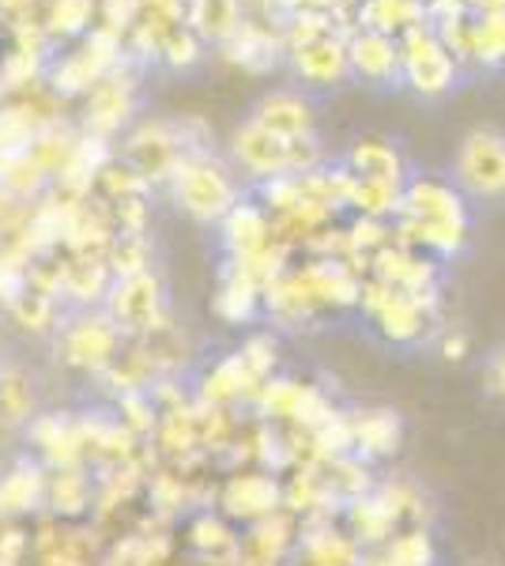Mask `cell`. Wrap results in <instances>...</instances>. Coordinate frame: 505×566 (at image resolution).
I'll return each instance as SVG.
<instances>
[{
	"instance_id": "11",
	"label": "cell",
	"mask_w": 505,
	"mask_h": 566,
	"mask_svg": "<svg viewBox=\"0 0 505 566\" xmlns=\"http://www.w3.org/2000/svg\"><path fill=\"white\" fill-rule=\"evenodd\" d=\"M133 109H136V80L133 72L117 65L109 76H103L87 91V117H84L87 136L109 140L133 117Z\"/></svg>"
},
{
	"instance_id": "12",
	"label": "cell",
	"mask_w": 505,
	"mask_h": 566,
	"mask_svg": "<svg viewBox=\"0 0 505 566\" xmlns=\"http://www.w3.org/2000/svg\"><path fill=\"white\" fill-rule=\"evenodd\" d=\"M122 328L109 322L106 314H87L64 333V359L76 370L103 374L109 363L122 355Z\"/></svg>"
},
{
	"instance_id": "29",
	"label": "cell",
	"mask_w": 505,
	"mask_h": 566,
	"mask_svg": "<svg viewBox=\"0 0 505 566\" xmlns=\"http://www.w3.org/2000/svg\"><path fill=\"white\" fill-rule=\"evenodd\" d=\"M45 495V480L39 469L20 464L0 480V514H27L34 510V502Z\"/></svg>"
},
{
	"instance_id": "34",
	"label": "cell",
	"mask_w": 505,
	"mask_h": 566,
	"mask_svg": "<svg viewBox=\"0 0 505 566\" xmlns=\"http://www.w3.org/2000/svg\"><path fill=\"white\" fill-rule=\"evenodd\" d=\"M91 20H95V0H53L50 8V31L53 34H64V39H72V34H84Z\"/></svg>"
},
{
	"instance_id": "21",
	"label": "cell",
	"mask_w": 505,
	"mask_h": 566,
	"mask_svg": "<svg viewBox=\"0 0 505 566\" xmlns=\"http://www.w3.org/2000/svg\"><path fill=\"white\" fill-rule=\"evenodd\" d=\"M419 23H430V12L422 0H366L358 8V27L362 31H381V34H392L400 39L403 31Z\"/></svg>"
},
{
	"instance_id": "20",
	"label": "cell",
	"mask_w": 505,
	"mask_h": 566,
	"mask_svg": "<svg viewBox=\"0 0 505 566\" xmlns=\"http://www.w3.org/2000/svg\"><path fill=\"white\" fill-rule=\"evenodd\" d=\"M347 434H351V450L362 458H385V453H397L400 446V419L397 412H358L347 419Z\"/></svg>"
},
{
	"instance_id": "9",
	"label": "cell",
	"mask_w": 505,
	"mask_h": 566,
	"mask_svg": "<svg viewBox=\"0 0 505 566\" xmlns=\"http://www.w3.org/2000/svg\"><path fill=\"white\" fill-rule=\"evenodd\" d=\"M347 65H351V80L370 87H403L400 69V39L381 31H358L347 39Z\"/></svg>"
},
{
	"instance_id": "35",
	"label": "cell",
	"mask_w": 505,
	"mask_h": 566,
	"mask_svg": "<svg viewBox=\"0 0 505 566\" xmlns=\"http://www.w3.org/2000/svg\"><path fill=\"white\" fill-rule=\"evenodd\" d=\"M242 363H245V370L253 374L256 378V386H264L269 381V374H272V367H275V340L272 336H250V340L242 344Z\"/></svg>"
},
{
	"instance_id": "8",
	"label": "cell",
	"mask_w": 505,
	"mask_h": 566,
	"mask_svg": "<svg viewBox=\"0 0 505 566\" xmlns=\"http://www.w3.org/2000/svg\"><path fill=\"white\" fill-rule=\"evenodd\" d=\"M181 159H186V148H181L178 125L144 122L140 129L128 133L122 163H128V167L148 181V186H159V181L173 178V170H178Z\"/></svg>"
},
{
	"instance_id": "33",
	"label": "cell",
	"mask_w": 505,
	"mask_h": 566,
	"mask_svg": "<svg viewBox=\"0 0 505 566\" xmlns=\"http://www.w3.org/2000/svg\"><path fill=\"white\" fill-rule=\"evenodd\" d=\"M200 57H204V42H200L186 23L173 27V31L167 34V39H162L159 61H162V65H167V69H178V72H181V69H192Z\"/></svg>"
},
{
	"instance_id": "31",
	"label": "cell",
	"mask_w": 505,
	"mask_h": 566,
	"mask_svg": "<svg viewBox=\"0 0 505 566\" xmlns=\"http://www.w3.org/2000/svg\"><path fill=\"white\" fill-rule=\"evenodd\" d=\"M45 499L53 502V510L64 517H76L91 506V483L80 469H57L45 480Z\"/></svg>"
},
{
	"instance_id": "16",
	"label": "cell",
	"mask_w": 505,
	"mask_h": 566,
	"mask_svg": "<svg viewBox=\"0 0 505 566\" xmlns=\"http://www.w3.org/2000/svg\"><path fill=\"white\" fill-rule=\"evenodd\" d=\"M223 242H227V253H231L234 264L253 261L256 253H264L275 242L272 216L264 212L261 205L242 200V205H238L234 212L223 219Z\"/></svg>"
},
{
	"instance_id": "1",
	"label": "cell",
	"mask_w": 505,
	"mask_h": 566,
	"mask_svg": "<svg viewBox=\"0 0 505 566\" xmlns=\"http://www.w3.org/2000/svg\"><path fill=\"white\" fill-rule=\"evenodd\" d=\"M392 234L408 250L453 258L467 242L464 193L445 178H430V175L408 178L400 193V216L392 219Z\"/></svg>"
},
{
	"instance_id": "17",
	"label": "cell",
	"mask_w": 505,
	"mask_h": 566,
	"mask_svg": "<svg viewBox=\"0 0 505 566\" xmlns=\"http://www.w3.org/2000/svg\"><path fill=\"white\" fill-rule=\"evenodd\" d=\"M223 57L231 65L245 72H269L287 57V45H283V27H261L245 20L242 31L223 45Z\"/></svg>"
},
{
	"instance_id": "14",
	"label": "cell",
	"mask_w": 505,
	"mask_h": 566,
	"mask_svg": "<svg viewBox=\"0 0 505 566\" xmlns=\"http://www.w3.org/2000/svg\"><path fill=\"white\" fill-rule=\"evenodd\" d=\"M250 122L275 136H287V140H306V136H314L317 114L314 103L306 95H298V91H272L253 106Z\"/></svg>"
},
{
	"instance_id": "37",
	"label": "cell",
	"mask_w": 505,
	"mask_h": 566,
	"mask_svg": "<svg viewBox=\"0 0 505 566\" xmlns=\"http://www.w3.org/2000/svg\"><path fill=\"white\" fill-rule=\"evenodd\" d=\"M442 355H445V359H464V355H467V336L464 333H449L442 340Z\"/></svg>"
},
{
	"instance_id": "25",
	"label": "cell",
	"mask_w": 505,
	"mask_h": 566,
	"mask_svg": "<svg viewBox=\"0 0 505 566\" xmlns=\"http://www.w3.org/2000/svg\"><path fill=\"white\" fill-rule=\"evenodd\" d=\"M189 547H192V552H200L211 563H234L242 541H238L234 528L227 525L223 517L200 514V517H192V525H189Z\"/></svg>"
},
{
	"instance_id": "4",
	"label": "cell",
	"mask_w": 505,
	"mask_h": 566,
	"mask_svg": "<svg viewBox=\"0 0 505 566\" xmlns=\"http://www.w3.org/2000/svg\"><path fill=\"white\" fill-rule=\"evenodd\" d=\"M400 69L403 87H411L419 98H442L461 80V65L438 39L434 23H419L400 34Z\"/></svg>"
},
{
	"instance_id": "3",
	"label": "cell",
	"mask_w": 505,
	"mask_h": 566,
	"mask_svg": "<svg viewBox=\"0 0 505 566\" xmlns=\"http://www.w3.org/2000/svg\"><path fill=\"white\" fill-rule=\"evenodd\" d=\"M173 200L181 205V212L192 216L197 223H223L227 216L242 205V189L231 170L223 163H215L208 151L200 155H186L178 163L170 178Z\"/></svg>"
},
{
	"instance_id": "23",
	"label": "cell",
	"mask_w": 505,
	"mask_h": 566,
	"mask_svg": "<svg viewBox=\"0 0 505 566\" xmlns=\"http://www.w3.org/2000/svg\"><path fill=\"white\" fill-rule=\"evenodd\" d=\"M261 303H264V291L256 287L245 272H238L234 264H227L223 287H219V295H215V314L231 325H242V322H253Z\"/></svg>"
},
{
	"instance_id": "32",
	"label": "cell",
	"mask_w": 505,
	"mask_h": 566,
	"mask_svg": "<svg viewBox=\"0 0 505 566\" xmlns=\"http://www.w3.org/2000/svg\"><path fill=\"white\" fill-rule=\"evenodd\" d=\"M34 419V389L23 370H0V423L20 427Z\"/></svg>"
},
{
	"instance_id": "18",
	"label": "cell",
	"mask_w": 505,
	"mask_h": 566,
	"mask_svg": "<svg viewBox=\"0 0 505 566\" xmlns=\"http://www.w3.org/2000/svg\"><path fill=\"white\" fill-rule=\"evenodd\" d=\"M245 27V4L242 0H192L189 4V31L200 42H211L223 50Z\"/></svg>"
},
{
	"instance_id": "30",
	"label": "cell",
	"mask_w": 505,
	"mask_h": 566,
	"mask_svg": "<svg viewBox=\"0 0 505 566\" xmlns=\"http://www.w3.org/2000/svg\"><path fill=\"white\" fill-rule=\"evenodd\" d=\"M400 193H403V186H389V181H362V178H355V186H351V200L347 205L355 208L358 216H366V219H397L400 216Z\"/></svg>"
},
{
	"instance_id": "19",
	"label": "cell",
	"mask_w": 505,
	"mask_h": 566,
	"mask_svg": "<svg viewBox=\"0 0 505 566\" xmlns=\"http://www.w3.org/2000/svg\"><path fill=\"white\" fill-rule=\"evenodd\" d=\"M347 175L362 181H389V186H403L408 181V167L403 155L392 148L389 140H358L344 159Z\"/></svg>"
},
{
	"instance_id": "24",
	"label": "cell",
	"mask_w": 505,
	"mask_h": 566,
	"mask_svg": "<svg viewBox=\"0 0 505 566\" xmlns=\"http://www.w3.org/2000/svg\"><path fill=\"white\" fill-rule=\"evenodd\" d=\"M347 522H351L355 544H389L397 536V517L389 514V506L378 495H358L351 499L347 510Z\"/></svg>"
},
{
	"instance_id": "36",
	"label": "cell",
	"mask_w": 505,
	"mask_h": 566,
	"mask_svg": "<svg viewBox=\"0 0 505 566\" xmlns=\"http://www.w3.org/2000/svg\"><path fill=\"white\" fill-rule=\"evenodd\" d=\"M261 4H264V12H269L272 27H283L302 8V0H261Z\"/></svg>"
},
{
	"instance_id": "15",
	"label": "cell",
	"mask_w": 505,
	"mask_h": 566,
	"mask_svg": "<svg viewBox=\"0 0 505 566\" xmlns=\"http://www.w3.org/2000/svg\"><path fill=\"white\" fill-rule=\"evenodd\" d=\"M291 69L302 84L309 87H333L351 80V65H347V39L344 34H328L314 45H302V50L287 53Z\"/></svg>"
},
{
	"instance_id": "38",
	"label": "cell",
	"mask_w": 505,
	"mask_h": 566,
	"mask_svg": "<svg viewBox=\"0 0 505 566\" xmlns=\"http://www.w3.org/2000/svg\"><path fill=\"white\" fill-rule=\"evenodd\" d=\"M491 386L505 400V352L498 355V359H494V367H491Z\"/></svg>"
},
{
	"instance_id": "22",
	"label": "cell",
	"mask_w": 505,
	"mask_h": 566,
	"mask_svg": "<svg viewBox=\"0 0 505 566\" xmlns=\"http://www.w3.org/2000/svg\"><path fill=\"white\" fill-rule=\"evenodd\" d=\"M256 389L261 386H256V378L245 370L242 355H231V359H223V363L211 367L200 397H204L208 408H227V405H238L242 397H256Z\"/></svg>"
},
{
	"instance_id": "28",
	"label": "cell",
	"mask_w": 505,
	"mask_h": 566,
	"mask_svg": "<svg viewBox=\"0 0 505 566\" xmlns=\"http://www.w3.org/2000/svg\"><path fill=\"white\" fill-rule=\"evenodd\" d=\"M472 61L483 69H505V8L472 15Z\"/></svg>"
},
{
	"instance_id": "13",
	"label": "cell",
	"mask_w": 505,
	"mask_h": 566,
	"mask_svg": "<svg viewBox=\"0 0 505 566\" xmlns=\"http://www.w3.org/2000/svg\"><path fill=\"white\" fill-rule=\"evenodd\" d=\"M253 400L261 405L264 416L298 423L302 431H317L320 423H328L336 416L328 408V400L314 386H302V381H264Z\"/></svg>"
},
{
	"instance_id": "10",
	"label": "cell",
	"mask_w": 505,
	"mask_h": 566,
	"mask_svg": "<svg viewBox=\"0 0 505 566\" xmlns=\"http://www.w3.org/2000/svg\"><path fill=\"white\" fill-rule=\"evenodd\" d=\"M219 506L231 522L256 525L283 510V483L272 472H234L219 491Z\"/></svg>"
},
{
	"instance_id": "7",
	"label": "cell",
	"mask_w": 505,
	"mask_h": 566,
	"mask_svg": "<svg viewBox=\"0 0 505 566\" xmlns=\"http://www.w3.org/2000/svg\"><path fill=\"white\" fill-rule=\"evenodd\" d=\"M456 189L467 197H505V133L472 129L456 151Z\"/></svg>"
},
{
	"instance_id": "6",
	"label": "cell",
	"mask_w": 505,
	"mask_h": 566,
	"mask_svg": "<svg viewBox=\"0 0 505 566\" xmlns=\"http://www.w3.org/2000/svg\"><path fill=\"white\" fill-rule=\"evenodd\" d=\"M106 317L122 328V336H151L162 333L167 322V295H162L159 276L136 272V276L114 280L106 291Z\"/></svg>"
},
{
	"instance_id": "27",
	"label": "cell",
	"mask_w": 505,
	"mask_h": 566,
	"mask_svg": "<svg viewBox=\"0 0 505 566\" xmlns=\"http://www.w3.org/2000/svg\"><path fill=\"white\" fill-rule=\"evenodd\" d=\"M366 566H434V541L427 528H403Z\"/></svg>"
},
{
	"instance_id": "5",
	"label": "cell",
	"mask_w": 505,
	"mask_h": 566,
	"mask_svg": "<svg viewBox=\"0 0 505 566\" xmlns=\"http://www.w3.org/2000/svg\"><path fill=\"white\" fill-rule=\"evenodd\" d=\"M358 303L370 314V322L381 328L389 340L397 344H411L427 333V322L438 306V291H427V295H408V291H397L381 280H362V295Z\"/></svg>"
},
{
	"instance_id": "2",
	"label": "cell",
	"mask_w": 505,
	"mask_h": 566,
	"mask_svg": "<svg viewBox=\"0 0 505 566\" xmlns=\"http://www.w3.org/2000/svg\"><path fill=\"white\" fill-rule=\"evenodd\" d=\"M231 151H234L238 167L256 181L295 178V175H309V170L320 167V148L314 136H306V140H287V136L261 129L256 122L238 125Z\"/></svg>"
},
{
	"instance_id": "26",
	"label": "cell",
	"mask_w": 505,
	"mask_h": 566,
	"mask_svg": "<svg viewBox=\"0 0 505 566\" xmlns=\"http://www.w3.org/2000/svg\"><path fill=\"white\" fill-rule=\"evenodd\" d=\"M302 566H362V559H358L355 536L320 528L302 536Z\"/></svg>"
}]
</instances>
